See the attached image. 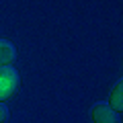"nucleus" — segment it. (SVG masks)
<instances>
[{
    "mask_svg": "<svg viewBox=\"0 0 123 123\" xmlns=\"http://www.w3.org/2000/svg\"><path fill=\"white\" fill-rule=\"evenodd\" d=\"M117 123H121V121H117Z\"/></svg>",
    "mask_w": 123,
    "mask_h": 123,
    "instance_id": "obj_6",
    "label": "nucleus"
},
{
    "mask_svg": "<svg viewBox=\"0 0 123 123\" xmlns=\"http://www.w3.org/2000/svg\"><path fill=\"white\" fill-rule=\"evenodd\" d=\"M18 86H21V76H18L17 68L12 66L0 68V103H6L8 98H12Z\"/></svg>",
    "mask_w": 123,
    "mask_h": 123,
    "instance_id": "obj_1",
    "label": "nucleus"
},
{
    "mask_svg": "<svg viewBox=\"0 0 123 123\" xmlns=\"http://www.w3.org/2000/svg\"><path fill=\"white\" fill-rule=\"evenodd\" d=\"M109 107H111V111H115L119 115L123 113V82L121 80L113 86V90L109 94Z\"/></svg>",
    "mask_w": 123,
    "mask_h": 123,
    "instance_id": "obj_4",
    "label": "nucleus"
},
{
    "mask_svg": "<svg viewBox=\"0 0 123 123\" xmlns=\"http://www.w3.org/2000/svg\"><path fill=\"white\" fill-rule=\"evenodd\" d=\"M8 121V109L4 107V103H0V123Z\"/></svg>",
    "mask_w": 123,
    "mask_h": 123,
    "instance_id": "obj_5",
    "label": "nucleus"
},
{
    "mask_svg": "<svg viewBox=\"0 0 123 123\" xmlns=\"http://www.w3.org/2000/svg\"><path fill=\"white\" fill-rule=\"evenodd\" d=\"M14 60H17V47H14V43L8 39H0V68L12 66Z\"/></svg>",
    "mask_w": 123,
    "mask_h": 123,
    "instance_id": "obj_3",
    "label": "nucleus"
},
{
    "mask_svg": "<svg viewBox=\"0 0 123 123\" xmlns=\"http://www.w3.org/2000/svg\"><path fill=\"white\" fill-rule=\"evenodd\" d=\"M92 121L94 123H117V113L115 111H111L109 105H103V103H98V105L92 107Z\"/></svg>",
    "mask_w": 123,
    "mask_h": 123,
    "instance_id": "obj_2",
    "label": "nucleus"
}]
</instances>
